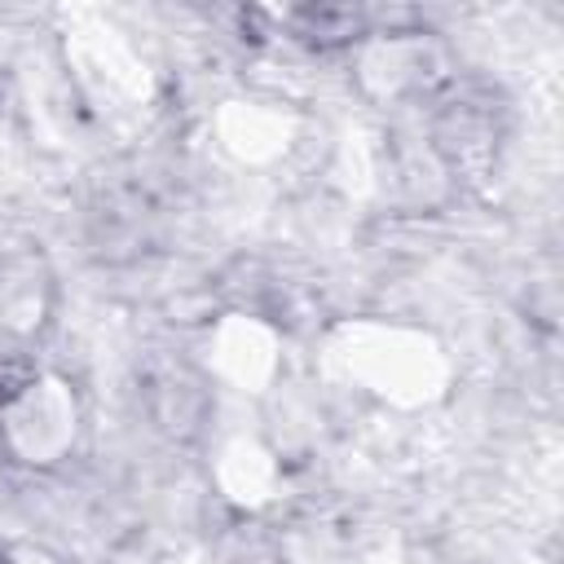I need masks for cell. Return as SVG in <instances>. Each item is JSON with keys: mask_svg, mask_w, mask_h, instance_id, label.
Here are the masks:
<instances>
[{"mask_svg": "<svg viewBox=\"0 0 564 564\" xmlns=\"http://www.w3.org/2000/svg\"><path fill=\"white\" fill-rule=\"evenodd\" d=\"M0 564H4V560H0Z\"/></svg>", "mask_w": 564, "mask_h": 564, "instance_id": "obj_1", "label": "cell"}]
</instances>
